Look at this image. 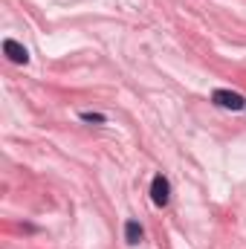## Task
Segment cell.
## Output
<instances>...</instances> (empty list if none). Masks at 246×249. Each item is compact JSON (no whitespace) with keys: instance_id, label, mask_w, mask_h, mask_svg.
<instances>
[{"instance_id":"obj_1","label":"cell","mask_w":246,"mask_h":249,"mask_svg":"<svg viewBox=\"0 0 246 249\" xmlns=\"http://www.w3.org/2000/svg\"><path fill=\"white\" fill-rule=\"evenodd\" d=\"M211 102L217 107H223V110H244L246 107V99L241 93H235V90H214L211 93Z\"/></svg>"},{"instance_id":"obj_2","label":"cell","mask_w":246,"mask_h":249,"mask_svg":"<svg viewBox=\"0 0 246 249\" xmlns=\"http://www.w3.org/2000/svg\"><path fill=\"white\" fill-rule=\"evenodd\" d=\"M151 200H154V206H168V200H171V186H168V180L162 177V174H157L154 177V183H151Z\"/></svg>"},{"instance_id":"obj_3","label":"cell","mask_w":246,"mask_h":249,"mask_svg":"<svg viewBox=\"0 0 246 249\" xmlns=\"http://www.w3.org/2000/svg\"><path fill=\"white\" fill-rule=\"evenodd\" d=\"M3 53H6V58H9L12 64H29V53H26V47H20V44L12 41V38L3 41Z\"/></svg>"},{"instance_id":"obj_4","label":"cell","mask_w":246,"mask_h":249,"mask_svg":"<svg viewBox=\"0 0 246 249\" xmlns=\"http://www.w3.org/2000/svg\"><path fill=\"white\" fill-rule=\"evenodd\" d=\"M124 241H127L130 247L142 241V226H139L136 220H127V223H124Z\"/></svg>"},{"instance_id":"obj_5","label":"cell","mask_w":246,"mask_h":249,"mask_svg":"<svg viewBox=\"0 0 246 249\" xmlns=\"http://www.w3.org/2000/svg\"><path fill=\"white\" fill-rule=\"evenodd\" d=\"M81 119H84V122H105V116H102V113H90V110H84V113H81Z\"/></svg>"}]
</instances>
